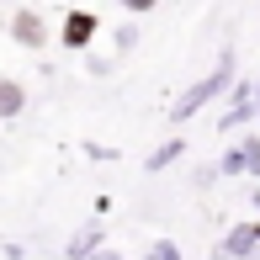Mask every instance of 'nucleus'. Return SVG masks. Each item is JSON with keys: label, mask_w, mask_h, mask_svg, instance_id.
I'll return each mask as SVG.
<instances>
[{"label": "nucleus", "mask_w": 260, "mask_h": 260, "mask_svg": "<svg viewBox=\"0 0 260 260\" xmlns=\"http://www.w3.org/2000/svg\"><path fill=\"white\" fill-rule=\"evenodd\" d=\"M229 80H234V53H223V58H218V69H212L207 80H197V85L186 90L181 101H175L170 122H186V117H197V112H202V106H207L212 96H218V90H229Z\"/></svg>", "instance_id": "f257e3e1"}, {"label": "nucleus", "mask_w": 260, "mask_h": 260, "mask_svg": "<svg viewBox=\"0 0 260 260\" xmlns=\"http://www.w3.org/2000/svg\"><path fill=\"white\" fill-rule=\"evenodd\" d=\"M239 170H255L260 175V138H244V144L229 149V159H223V175H239Z\"/></svg>", "instance_id": "f03ea898"}, {"label": "nucleus", "mask_w": 260, "mask_h": 260, "mask_svg": "<svg viewBox=\"0 0 260 260\" xmlns=\"http://www.w3.org/2000/svg\"><path fill=\"white\" fill-rule=\"evenodd\" d=\"M11 38H16L21 48H43V16H38V11H16V21H11Z\"/></svg>", "instance_id": "7ed1b4c3"}, {"label": "nucleus", "mask_w": 260, "mask_h": 260, "mask_svg": "<svg viewBox=\"0 0 260 260\" xmlns=\"http://www.w3.org/2000/svg\"><path fill=\"white\" fill-rule=\"evenodd\" d=\"M90 38H96V16H90V11H69L64 16V43L69 48H85Z\"/></svg>", "instance_id": "20e7f679"}, {"label": "nucleus", "mask_w": 260, "mask_h": 260, "mask_svg": "<svg viewBox=\"0 0 260 260\" xmlns=\"http://www.w3.org/2000/svg\"><path fill=\"white\" fill-rule=\"evenodd\" d=\"M255 250H260V223H239V229L229 234V250H223V255H229V260H244V255H255Z\"/></svg>", "instance_id": "39448f33"}, {"label": "nucleus", "mask_w": 260, "mask_h": 260, "mask_svg": "<svg viewBox=\"0 0 260 260\" xmlns=\"http://www.w3.org/2000/svg\"><path fill=\"white\" fill-rule=\"evenodd\" d=\"M21 106H27V90L16 80H0V117H16Z\"/></svg>", "instance_id": "423d86ee"}, {"label": "nucleus", "mask_w": 260, "mask_h": 260, "mask_svg": "<svg viewBox=\"0 0 260 260\" xmlns=\"http://www.w3.org/2000/svg\"><path fill=\"white\" fill-rule=\"evenodd\" d=\"M144 260H181V250H175V244H170V239H159V244H154V250H149Z\"/></svg>", "instance_id": "0eeeda50"}, {"label": "nucleus", "mask_w": 260, "mask_h": 260, "mask_svg": "<svg viewBox=\"0 0 260 260\" xmlns=\"http://www.w3.org/2000/svg\"><path fill=\"white\" fill-rule=\"evenodd\" d=\"M175 154H181V144H165V149H159V154H154V159H149V170H159V165H170Z\"/></svg>", "instance_id": "6e6552de"}, {"label": "nucleus", "mask_w": 260, "mask_h": 260, "mask_svg": "<svg viewBox=\"0 0 260 260\" xmlns=\"http://www.w3.org/2000/svg\"><path fill=\"white\" fill-rule=\"evenodd\" d=\"M127 11H154V0H122Z\"/></svg>", "instance_id": "1a4fd4ad"}, {"label": "nucleus", "mask_w": 260, "mask_h": 260, "mask_svg": "<svg viewBox=\"0 0 260 260\" xmlns=\"http://www.w3.org/2000/svg\"><path fill=\"white\" fill-rule=\"evenodd\" d=\"M255 202H260V197H255Z\"/></svg>", "instance_id": "9d476101"}]
</instances>
